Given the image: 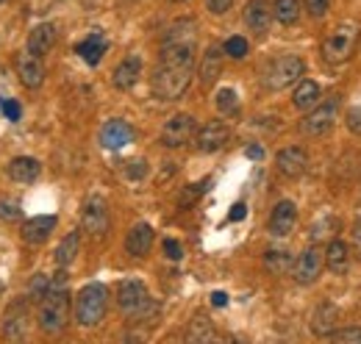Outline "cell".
I'll return each mask as SVG.
<instances>
[{
	"instance_id": "4dcf8cb0",
	"label": "cell",
	"mask_w": 361,
	"mask_h": 344,
	"mask_svg": "<svg viewBox=\"0 0 361 344\" xmlns=\"http://www.w3.org/2000/svg\"><path fill=\"white\" fill-rule=\"evenodd\" d=\"M209 183H212L209 178H203L200 183H189V186H186V189L180 192V200H178V203H180V206H192V203H197V200L203 197V192L209 189Z\"/></svg>"
},
{
	"instance_id": "277c9868",
	"label": "cell",
	"mask_w": 361,
	"mask_h": 344,
	"mask_svg": "<svg viewBox=\"0 0 361 344\" xmlns=\"http://www.w3.org/2000/svg\"><path fill=\"white\" fill-rule=\"evenodd\" d=\"M356 44H359V25L356 23H342L322 42V59L328 64H345V61L353 59Z\"/></svg>"
},
{
	"instance_id": "52a82bcc",
	"label": "cell",
	"mask_w": 361,
	"mask_h": 344,
	"mask_svg": "<svg viewBox=\"0 0 361 344\" xmlns=\"http://www.w3.org/2000/svg\"><path fill=\"white\" fill-rule=\"evenodd\" d=\"M322 266H325V253L317 245H312V247H306L298 256V261L292 264V275H295V281L300 286H309V283H314L317 278H319Z\"/></svg>"
},
{
	"instance_id": "b9f144b4",
	"label": "cell",
	"mask_w": 361,
	"mask_h": 344,
	"mask_svg": "<svg viewBox=\"0 0 361 344\" xmlns=\"http://www.w3.org/2000/svg\"><path fill=\"white\" fill-rule=\"evenodd\" d=\"M231 3H233V0H206V8H209L212 14H226L228 8H231Z\"/></svg>"
},
{
	"instance_id": "f1b7e54d",
	"label": "cell",
	"mask_w": 361,
	"mask_h": 344,
	"mask_svg": "<svg viewBox=\"0 0 361 344\" xmlns=\"http://www.w3.org/2000/svg\"><path fill=\"white\" fill-rule=\"evenodd\" d=\"M272 17L281 25H295L300 20V3L298 0H275L272 3Z\"/></svg>"
},
{
	"instance_id": "83f0119b",
	"label": "cell",
	"mask_w": 361,
	"mask_h": 344,
	"mask_svg": "<svg viewBox=\"0 0 361 344\" xmlns=\"http://www.w3.org/2000/svg\"><path fill=\"white\" fill-rule=\"evenodd\" d=\"M78 250H81V233L78 231H73V233H67L64 239H61V245L56 247V264L64 269V266H70L75 256H78Z\"/></svg>"
},
{
	"instance_id": "7402d4cb",
	"label": "cell",
	"mask_w": 361,
	"mask_h": 344,
	"mask_svg": "<svg viewBox=\"0 0 361 344\" xmlns=\"http://www.w3.org/2000/svg\"><path fill=\"white\" fill-rule=\"evenodd\" d=\"M114 86L117 89H131V86L142 78V59L139 56H128V59H123L117 67H114Z\"/></svg>"
},
{
	"instance_id": "1f68e13d",
	"label": "cell",
	"mask_w": 361,
	"mask_h": 344,
	"mask_svg": "<svg viewBox=\"0 0 361 344\" xmlns=\"http://www.w3.org/2000/svg\"><path fill=\"white\" fill-rule=\"evenodd\" d=\"M247 50H250V44H247V39L245 37H231L226 44H223V53L226 56H231V59H245L247 56Z\"/></svg>"
},
{
	"instance_id": "30bf717a",
	"label": "cell",
	"mask_w": 361,
	"mask_h": 344,
	"mask_svg": "<svg viewBox=\"0 0 361 344\" xmlns=\"http://www.w3.org/2000/svg\"><path fill=\"white\" fill-rule=\"evenodd\" d=\"M81 225H84V231H87L90 236H94V239H97V236H106V231H109V206H106L103 197L92 195L90 200L84 203Z\"/></svg>"
},
{
	"instance_id": "7a4b0ae2",
	"label": "cell",
	"mask_w": 361,
	"mask_h": 344,
	"mask_svg": "<svg viewBox=\"0 0 361 344\" xmlns=\"http://www.w3.org/2000/svg\"><path fill=\"white\" fill-rule=\"evenodd\" d=\"M50 281V292L39 300V328L47 336H59L70 322V292L64 289V272Z\"/></svg>"
},
{
	"instance_id": "8d00e7d4",
	"label": "cell",
	"mask_w": 361,
	"mask_h": 344,
	"mask_svg": "<svg viewBox=\"0 0 361 344\" xmlns=\"http://www.w3.org/2000/svg\"><path fill=\"white\" fill-rule=\"evenodd\" d=\"M0 109H3V114L8 117V123H17V120H20V114H23V109H20V103H17V100H3V103H0Z\"/></svg>"
},
{
	"instance_id": "3957f363",
	"label": "cell",
	"mask_w": 361,
	"mask_h": 344,
	"mask_svg": "<svg viewBox=\"0 0 361 344\" xmlns=\"http://www.w3.org/2000/svg\"><path fill=\"white\" fill-rule=\"evenodd\" d=\"M106 302L109 292L103 283H87L78 295H75V322L81 328H94L100 325V319L106 317Z\"/></svg>"
},
{
	"instance_id": "74e56055",
	"label": "cell",
	"mask_w": 361,
	"mask_h": 344,
	"mask_svg": "<svg viewBox=\"0 0 361 344\" xmlns=\"http://www.w3.org/2000/svg\"><path fill=\"white\" fill-rule=\"evenodd\" d=\"M164 256L170 258V261H180L183 258V247H180V242H176V239H164Z\"/></svg>"
},
{
	"instance_id": "603a6c76",
	"label": "cell",
	"mask_w": 361,
	"mask_h": 344,
	"mask_svg": "<svg viewBox=\"0 0 361 344\" xmlns=\"http://www.w3.org/2000/svg\"><path fill=\"white\" fill-rule=\"evenodd\" d=\"M223 73V47L217 44H209V50L203 53V61H200V81L203 86H212Z\"/></svg>"
},
{
	"instance_id": "7bdbcfd3",
	"label": "cell",
	"mask_w": 361,
	"mask_h": 344,
	"mask_svg": "<svg viewBox=\"0 0 361 344\" xmlns=\"http://www.w3.org/2000/svg\"><path fill=\"white\" fill-rule=\"evenodd\" d=\"M247 216V206L245 203H236L233 209H231V214H228V222H242Z\"/></svg>"
},
{
	"instance_id": "e0dca14e",
	"label": "cell",
	"mask_w": 361,
	"mask_h": 344,
	"mask_svg": "<svg viewBox=\"0 0 361 344\" xmlns=\"http://www.w3.org/2000/svg\"><path fill=\"white\" fill-rule=\"evenodd\" d=\"M245 23L253 34H267L272 23V6L267 0H250L245 6Z\"/></svg>"
},
{
	"instance_id": "ba28073f",
	"label": "cell",
	"mask_w": 361,
	"mask_h": 344,
	"mask_svg": "<svg viewBox=\"0 0 361 344\" xmlns=\"http://www.w3.org/2000/svg\"><path fill=\"white\" fill-rule=\"evenodd\" d=\"M336 109H339V100H336V97H331V100L314 106V109L303 117L300 133H306V136H319V133H325V130L334 125V120H336Z\"/></svg>"
},
{
	"instance_id": "8fae6325",
	"label": "cell",
	"mask_w": 361,
	"mask_h": 344,
	"mask_svg": "<svg viewBox=\"0 0 361 344\" xmlns=\"http://www.w3.org/2000/svg\"><path fill=\"white\" fill-rule=\"evenodd\" d=\"M131 142H134V128L126 120H109L100 130V145L106 150H123Z\"/></svg>"
},
{
	"instance_id": "7dc6e473",
	"label": "cell",
	"mask_w": 361,
	"mask_h": 344,
	"mask_svg": "<svg viewBox=\"0 0 361 344\" xmlns=\"http://www.w3.org/2000/svg\"><path fill=\"white\" fill-rule=\"evenodd\" d=\"M0 292H3V286H0Z\"/></svg>"
},
{
	"instance_id": "9c48e42d",
	"label": "cell",
	"mask_w": 361,
	"mask_h": 344,
	"mask_svg": "<svg viewBox=\"0 0 361 344\" xmlns=\"http://www.w3.org/2000/svg\"><path fill=\"white\" fill-rule=\"evenodd\" d=\"M195 117L192 114H176V117H170L167 123H164V130H161V145L164 147H183V145H189L192 142V136H195Z\"/></svg>"
},
{
	"instance_id": "8992f818",
	"label": "cell",
	"mask_w": 361,
	"mask_h": 344,
	"mask_svg": "<svg viewBox=\"0 0 361 344\" xmlns=\"http://www.w3.org/2000/svg\"><path fill=\"white\" fill-rule=\"evenodd\" d=\"M117 305H120V311L123 314H128V317H134L139 319L150 305V295H147V286L142 283V281H123L120 286H117Z\"/></svg>"
},
{
	"instance_id": "f546056e",
	"label": "cell",
	"mask_w": 361,
	"mask_h": 344,
	"mask_svg": "<svg viewBox=\"0 0 361 344\" xmlns=\"http://www.w3.org/2000/svg\"><path fill=\"white\" fill-rule=\"evenodd\" d=\"M292 264H295V261H292V256H289L286 250H267V253H264V269H267L270 275H283Z\"/></svg>"
},
{
	"instance_id": "c3c4849f",
	"label": "cell",
	"mask_w": 361,
	"mask_h": 344,
	"mask_svg": "<svg viewBox=\"0 0 361 344\" xmlns=\"http://www.w3.org/2000/svg\"><path fill=\"white\" fill-rule=\"evenodd\" d=\"M0 3H3V0H0Z\"/></svg>"
},
{
	"instance_id": "ab89813d",
	"label": "cell",
	"mask_w": 361,
	"mask_h": 344,
	"mask_svg": "<svg viewBox=\"0 0 361 344\" xmlns=\"http://www.w3.org/2000/svg\"><path fill=\"white\" fill-rule=\"evenodd\" d=\"M126 175H128L131 180H139V178L147 175V164H145V161H131V164H126Z\"/></svg>"
},
{
	"instance_id": "cb8c5ba5",
	"label": "cell",
	"mask_w": 361,
	"mask_h": 344,
	"mask_svg": "<svg viewBox=\"0 0 361 344\" xmlns=\"http://www.w3.org/2000/svg\"><path fill=\"white\" fill-rule=\"evenodd\" d=\"M8 178L11 180H17V183H31V180H37L39 178V172H42V164L37 161V159H31V156H20V159H14V161H8Z\"/></svg>"
},
{
	"instance_id": "2e32d148",
	"label": "cell",
	"mask_w": 361,
	"mask_h": 344,
	"mask_svg": "<svg viewBox=\"0 0 361 344\" xmlns=\"http://www.w3.org/2000/svg\"><path fill=\"white\" fill-rule=\"evenodd\" d=\"M56 214H42V216H31L25 225H23V242L25 245H42L50 239V233L56 231Z\"/></svg>"
},
{
	"instance_id": "f35d334b",
	"label": "cell",
	"mask_w": 361,
	"mask_h": 344,
	"mask_svg": "<svg viewBox=\"0 0 361 344\" xmlns=\"http://www.w3.org/2000/svg\"><path fill=\"white\" fill-rule=\"evenodd\" d=\"M328 6H331V0H306V11H309L314 20H319V17L328 11Z\"/></svg>"
},
{
	"instance_id": "ffe728a7",
	"label": "cell",
	"mask_w": 361,
	"mask_h": 344,
	"mask_svg": "<svg viewBox=\"0 0 361 344\" xmlns=\"http://www.w3.org/2000/svg\"><path fill=\"white\" fill-rule=\"evenodd\" d=\"M106 50H109V42H106L103 31H92L84 42L75 44V53H78L90 67H97V64H100V59L106 56Z\"/></svg>"
},
{
	"instance_id": "d590c367",
	"label": "cell",
	"mask_w": 361,
	"mask_h": 344,
	"mask_svg": "<svg viewBox=\"0 0 361 344\" xmlns=\"http://www.w3.org/2000/svg\"><path fill=\"white\" fill-rule=\"evenodd\" d=\"M17 216H20V203L17 200H0V219L11 222Z\"/></svg>"
},
{
	"instance_id": "9a60e30c",
	"label": "cell",
	"mask_w": 361,
	"mask_h": 344,
	"mask_svg": "<svg viewBox=\"0 0 361 344\" xmlns=\"http://www.w3.org/2000/svg\"><path fill=\"white\" fill-rule=\"evenodd\" d=\"M17 75H20L23 86L39 89L42 81H45V64H42V59L39 56H31V53L17 56Z\"/></svg>"
},
{
	"instance_id": "5bb4252c",
	"label": "cell",
	"mask_w": 361,
	"mask_h": 344,
	"mask_svg": "<svg viewBox=\"0 0 361 344\" xmlns=\"http://www.w3.org/2000/svg\"><path fill=\"white\" fill-rule=\"evenodd\" d=\"M295 222H298V209H295L292 200H281V203H275V209H272V214H270L272 236H278V239L289 236L292 228H295Z\"/></svg>"
},
{
	"instance_id": "5b68a950",
	"label": "cell",
	"mask_w": 361,
	"mask_h": 344,
	"mask_svg": "<svg viewBox=\"0 0 361 344\" xmlns=\"http://www.w3.org/2000/svg\"><path fill=\"white\" fill-rule=\"evenodd\" d=\"M306 73V61L300 56H278L275 61H270V67L264 70V86L278 92V89H286V86L298 84V78H303Z\"/></svg>"
},
{
	"instance_id": "e575fe53",
	"label": "cell",
	"mask_w": 361,
	"mask_h": 344,
	"mask_svg": "<svg viewBox=\"0 0 361 344\" xmlns=\"http://www.w3.org/2000/svg\"><path fill=\"white\" fill-rule=\"evenodd\" d=\"M328 339H334V342H342V344H361V328H336Z\"/></svg>"
},
{
	"instance_id": "60d3db41",
	"label": "cell",
	"mask_w": 361,
	"mask_h": 344,
	"mask_svg": "<svg viewBox=\"0 0 361 344\" xmlns=\"http://www.w3.org/2000/svg\"><path fill=\"white\" fill-rule=\"evenodd\" d=\"M348 130H353V133H361V109H350L348 111Z\"/></svg>"
},
{
	"instance_id": "836d02e7",
	"label": "cell",
	"mask_w": 361,
	"mask_h": 344,
	"mask_svg": "<svg viewBox=\"0 0 361 344\" xmlns=\"http://www.w3.org/2000/svg\"><path fill=\"white\" fill-rule=\"evenodd\" d=\"M47 292H50V278H47V275H42V272H39V275H34V278H31V286H28V295H31V300L39 302L47 295Z\"/></svg>"
},
{
	"instance_id": "44dd1931",
	"label": "cell",
	"mask_w": 361,
	"mask_h": 344,
	"mask_svg": "<svg viewBox=\"0 0 361 344\" xmlns=\"http://www.w3.org/2000/svg\"><path fill=\"white\" fill-rule=\"evenodd\" d=\"M336 322H339V308L334 302H322L314 311V317H312V331H314L317 336L328 339L336 331Z\"/></svg>"
},
{
	"instance_id": "ac0fdd59",
	"label": "cell",
	"mask_w": 361,
	"mask_h": 344,
	"mask_svg": "<svg viewBox=\"0 0 361 344\" xmlns=\"http://www.w3.org/2000/svg\"><path fill=\"white\" fill-rule=\"evenodd\" d=\"M153 228L147 225V222H136L134 228H131V233H128V239H126V250H128V256L134 258H142L150 253V247H153Z\"/></svg>"
},
{
	"instance_id": "d6a6232c",
	"label": "cell",
	"mask_w": 361,
	"mask_h": 344,
	"mask_svg": "<svg viewBox=\"0 0 361 344\" xmlns=\"http://www.w3.org/2000/svg\"><path fill=\"white\" fill-rule=\"evenodd\" d=\"M217 109L223 114H236L239 111V100H236V92L233 89H220L217 92Z\"/></svg>"
},
{
	"instance_id": "4fadbf2b",
	"label": "cell",
	"mask_w": 361,
	"mask_h": 344,
	"mask_svg": "<svg viewBox=\"0 0 361 344\" xmlns=\"http://www.w3.org/2000/svg\"><path fill=\"white\" fill-rule=\"evenodd\" d=\"M228 136H231V130H228L226 123L212 120V123H206L203 128L197 130V150L200 153H217L228 142Z\"/></svg>"
},
{
	"instance_id": "4316f807",
	"label": "cell",
	"mask_w": 361,
	"mask_h": 344,
	"mask_svg": "<svg viewBox=\"0 0 361 344\" xmlns=\"http://www.w3.org/2000/svg\"><path fill=\"white\" fill-rule=\"evenodd\" d=\"M25 322H28V314H25L23 302H17V305L6 314L3 336H8V339H23V336H25Z\"/></svg>"
},
{
	"instance_id": "f6af8a7d",
	"label": "cell",
	"mask_w": 361,
	"mask_h": 344,
	"mask_svg": "<svg viewBox=\"0 0 361 344\" xmlns=\"http://www.w3.org/2000/svg\"><path fill=\"white\" fill-rule=\"evenodd\" d=\"M247 159H264V147H259V145H247Z\"/></svg>"
},
{
	"instance_id": "d4e9b609",
	"label": "cell",
	"mask_w": 361,
	"mask_h": 344,
	"mask_svg": "<svg viewBox=\"0 0 361 344\" xmlns=\"http://www.w3.org/2000/svg\"><path fill=\"white\" fill-rule=\"evenodd\" d=\"M325 264H328V269H331V272L345 275V272L350 269V247H348L342 239L331 242V245H328V250H325Z\"/></svg>"
},
{
	"instance_id": "d6986e66",
	"label": "cell",
	"mask_w": 361,
	"mask_h": 344,
	"mask_svg": "<svg viewBox=\"0 0 361 344\" xmlns=\"http://www.w3.org/2000/svg\"><path fill=\"white\" fill-rule=\"evenodd\" d=\"M53 44H56V25L53 23H42V25H37L31 34H28V42H25V47H28V53L31 56H47L50 50H53Z\"/></svg>"
},
{
	"instance_id": "bcb514c9",
	"label": "cell",
	"mask_w": 361,
	"mask_h": 344,
	"mask_svg": "<svg viewBox=\"0 0 361 344\" xmlns=\"http://www.w3.org/2000/svg\"><path fill=\"white\" fill-rule=\"evenodd\" d=\"M176 3H183V0H176Z\"/></svg>"
},
{
	"instance_id": "ee69618b",
	"label": "cell",
	"mask_w": 361,
	"mask_h": 344,
	"mask_svg": "<svg viewBox=\"0 0 361 344\" xmlns=\"http://www.w3.org/2000/svg\"><path fill=\"white\" fill-rule=\"evenodd\" d=\"M212 305H214V308H226V305H228L226 292H214V295H212Z\"/></svg>"
},
{
	"instance_id": "6da1fadb",
	"label": "cell",
	"mask_w": 361,
	"mask_h": 344,
	"mask_svg": "<svg viewBox=\"0 0 361 344\" xmlns=\"http://www.w3.org/2000/svg\"><path fill=\"white\" fill-rule=\"evenodd\" d=\"M195 73V23L178 20L161 44V59L153 73L150 92L159 100H178L192 84Z\"/></svg>"
},
{
	"instance_id": "484cf974",
	"label": "cell",
	"mask_w": 361,
	"mask_h": 344,
	"mask_svg": "<svg viewBox=\"0 0 361 344\" xmlns=\"http://www.w3.org/2000/svg\"><path fill=\"white\" fill-rule=\"evenodd\" d=\"M317 103H319V84L317 81H300L298 89H295V94H292V106L298 109V111H312Z\"/></svg>"
},
{
	"instance_id": "7c38bea8",
	"label": "cell",
	"mask_w": 361,
	"mask_h": 344,
	"mask_svg": "<svg viewBox=\"0 0 361 344\" xmlns=\"http://www.w3.org/2000/svg\"><path fill=\"white\" fill-rule=\"evenodd\" d=\"M275 167L283 178H300L309 167V156L303 147H286L275 156Z\"/></svg>"
}]
</instances>
